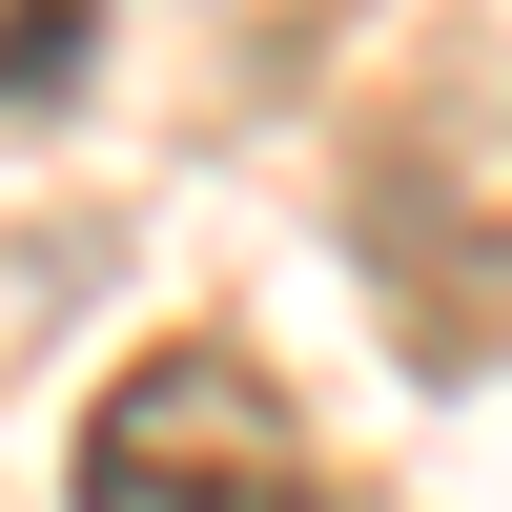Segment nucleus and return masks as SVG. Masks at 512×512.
Instances as JSON below:
<instances>
[{
  "instance_id": "f257e3e1",
  "label": "nucleus",
  "mask_w": 512,
  "mask_h": 512,
  "mask_svg": "<svg viewBox=\"0 0 512 512\" xmlns=\"http://www.w3.org/2000/svg\"><path fill=\"white\" fill-rule=\"evenodd\" d=\"M82 512H328L308 431H287V390L246 349H144L103 369V410H82Z\"/></svg>"
},
{
  "instance_id": "f03ea898",
  "label": "nucleus",
  "mask_w": 512,
  "mask_h": 512,
  "mask_svg": "<svg viewBox=\"0 0 512 512\" xmlns=\"http://www.w3.org/2000/svg\"><path fill=\"white\" fill-rule=\"evenodd\" d=\"M82 21H103V0H0V103H62V82H82Z\"/></svg>"
}]
</instances>
